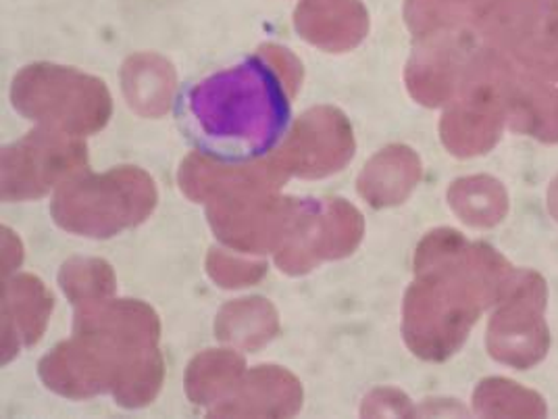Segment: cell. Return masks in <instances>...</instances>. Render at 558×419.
I'll return each instance as SVG.
<instances>
[{"label":"cell","mask_w":558,"mask_h":419,"mask_svg":"<svg viewBox=\"0 0 558 419\" xmlns=\"http://www.w3.org/2000/svg\"><path fill=\"white\" fill-rule=\"evenodd\" d=\"M512 272L486 242H471L450 228L427 234L415 253V282L404 297L407 347L427 361L454 355L482 313L502 299Z\"/></svg>","instance_id":"obj_1"},{"label":"cell","mask_w":558,"mask_h":419,"mask_svg":"<svg viewBox=\"0 0 558 419\" xmlns=\"http://www.w3.org/2000/svg\"><path fill=\"white\" fill-rule=\"evenodd\" d=\"M159 330L155 311L138 301L80 307L75 338L40 361V378L59 395L86 398L113 391L119 405L142 407L163 382Z\"/></svg>","instance_id":"obj_2"},{"label":"cell","mask_w":558,"mask_h":419,"mask_svg":"<svg viewBox=\"0 0 558 419\" xmlns=\"http://www.w3.org/2000/svg\"><path fill=\"white\" fill-rule=\"evenodd\" d=\"M290 93L258 52L240 68L221 71L190 93V111L213 140L267 151L288 121Z\"/></svg>","instance_id":"obj_3"},{"label":"cell","mask_w":558,"mask_h":419,"mask_svg":"<svg viewBox=\"0 0 558 419\" xmlns=\"http://www.w3.org/2000/svg\"><path fill=\"white\" fill-rule=\"evenodd\" d=\"M153 178L138 167H116L107 173H77L57 188L52 217L68 232L111 238L142 224L157 207Z\"/></svg>","instance_id":"obj_4"},{"label":"cell","mask_w":558,"mask_h":419,"mask_svg":"<svg viewBox=\"0 0 558 419\" xmlns=\"http://www.w3.org/2000/svg\"><path fill=\"white\" fill-rule=\"evenodd\" d=\"M11 103L27 119L73 136L100 132L113 111L102 80L50 63L20 71L11 84Z\"/></svg>","instance_id":"obj_5"},{"label":"cell","mask_w":558,"mask_h":419,"mask_svg":"<svg viewBox=\"0 0 558 419\" xmlns=\"http://www.w3.org/2000/svg\"><path fill=\"white\" fill-rule=\"evenodd\" d=\"M546 301V279L534 270L514 267L509 286L489 318L486 345L492 359L512 370H532L548 355Z\"/></svg>","instance_id":"obj_6"},{"label":"cell","mask_w":558,"mask_h":419,"mask_svg":"<svg viewBox=\"0 0 558 419\" xmlns=\"http://www.w3.org/2000/svg\"><path fill=\"white\" fill-rule=\"evenodd\" d=\"M365 232L361 211L344 199L299 201L278 249L279 270L292 276L317 267L322 261L354 253Z\"/></svg>","instance_id":"obj_7"},{"label":"cell","mask_w":558,"mask_h":419,"mask_svg":"<svg viewBox=\"0 0 558 419\" xmlns=\"http://www.w3.org/2000/svg\"><path fill=\"white\" fill-rule=\"evenodd\" d=\"M88 165L82 136L40 125L2 151V199L34 201L65 184Z\"/></svg>","instance_id":"obj_8"},{"label":"cell","mask_w":558,"mask_h":419,"mask_svg":"<svg viewBox=\"0 0 558 419\" xmlns=\"http://www.w3.org/2000/svg\"><path fill=\"white\" fill-rule=\"evenodd\" d=\"M354 134L349 117L336 107H313L304 111L271 153V159L290 178H326L350 164Z\"/></svg>","instance_id":"obj_9"},{"label":"cell","mask_w":558,"mask_h":419,"mask_svg":"<svg viewBox=\"0 0 558 419\" xmlns=\"http://www.w3.org/2000/svg\"><path fill=\"white\" fill-rule=\"evenodd\" d=\"M299 199L278 196V190L246 192L207 205L215 236L235 251H276L288 230Z\"/></svg>","instance_id":"obj_10"},{"label":"cell","mask_w":558,"mask_h":419,"mask_svg":"<svg viewBox=\"0 0 558 419\" xmlns=\"http://www.w3.org/2000/svg\"><path fill=\"white\" fill-rule=\"evenodd\" d=\"M178 180L190 201L209 205L246 192H276L286 184L288 176L271 155L246 164H230L203 153H190L180 167Z\"/></svg>","instance_id":"obj_11"},{"label":"cell","mask_w":558,"mask_h":419,"mask_svg":"<svg viewBox=\"0 0 558 419\" xmlns=\"http://www.w3.org/2000/svg\"><path fill=\"white\" fill-rule=\"evenodd\" d=\"M469 57L463 38L452 29L423 36L407 65V88L413 98L427 107L448 105L459 91Z\"/></svg>","instance_id":"obj_12"},{"label":"cell","mask_w":558,"mask_h":419,"mask_svg":"<svg viewBox=\"0 0 558 419\" xmlns=\"http://www.w3.org/2000/svg\"><path fill=\"white\" fill-rule=\"evenodd\" d=\"M294 25L306 43L329 52H347L367 36L369 15L361 0H301Z\"/></svg>","instance_id":"obj_13"},{"label":"cell","mask_w":558,"mask_h":419,"mask_svg":"<svg viewBox=\"0 0 558 419\" xmlns=\"http://www.w3.org/2000/svg\"><path fill=\"white\" fill-rule=\"evenodd\" d=\"M210 416H294L303 403L301 382L279 368H258L238 382L232 398H226Z\"/></svg>","instance_id":"obj_14"},{"label":"cell","mask_w":558,"mask_h":419,"mask_svg":"<svg viewBox=\"0 0 558 419\" xmlns=\"http://www.w3.org/2000/svg\"><path fill=\"white\" fill-rule=\"evenodd\" d=\"M423 178V165L417 153L404 144H392L373 155L363 167L356 190L375 207L386 210L402 205Z\"/></svg>","instance_id":"obj_15"},{"label":"cell","mask_w":558,"mask_h":419,"mask_svg":"<svg viewBox=\"0 0 558 419\" xmlns=\"http://www.w3.org/2000/svg\"><path fill=\"white\" fill-rule=\"evenodd\" d=\"M2 318H4V361L11 359L20 340L34 345L45 327L52 309V297L43 282L32 276H20L2 288Z\"/></svg>","instance_id":"obj_16"},{"label":"cell","mask_w":558,"mask_h":419,"mask_svg":"<svg viewBox=\"0 0 558 419\" xmlns=\"http://www.w3.org/2000/svg\"><path fill=\"white\" fill-rule=\"evenodd\" d=\"M505 113L507 125L542 140L558 142V88L530 80L507 77L505 84Z\"/></svg>","instance_id":"obj_17"},{"label":"cell","mask_w":558,"mask_h":419,"mask_svg":"<svg viewBox=\"0 0 558 419\" xmlns=\"http://www.w3.org/2000/svg\"><path fill=\"white\" fill-rule=\"evenodd\" d=\"M175 84L173 65L155 52L132 55L121 68L123 94L142 117L165 116L171 107Z\"/></svg>","instance_id":"obj_18"},{"label":"cell","mask_w":558,"mask_h":419,"mask_svg":"<svg viewBox=\"0 0 558 419\" xmlns=\"http://www.w3.org/2000/svg\"><path fill=\"white\" fill-rule=\"evenodd\" d=\"M448 205L463 224L482 230L498 226L511 210L507 188L492 176L454 180L448 188Z\"/></svg>","instance_id":"obj_19"},{"label":"cell","mask_w":558,"mask_h":419,"mask_svg":"<svg viewBox=\"0 0 558 419\" xmlns=\"http://www.w3.org/2000/svg\"><path fill=\"white\" fill-rule=\"evenodd\" d=\"M278 332V313L265 299H244L221 309L217 338L244 349L263 347Z\"/></svg>","instance_id":"obj_20"},{"label":"cell","mask_w":558,"mask_h":419,"mask_svg":"<svg viewBox=\"0 0 558 419\" xmlns=\"http://www.w3.org/2000/svg\"><path fill=\"white\" fill-rule=\"evenodd\" d=\"M244 373V359L232 350H207L186 372V393L194 403L209 405L233 393Z\"/></svg>","instance_id":"obj_21"},{"label":"cell","mask_w":558,"mask_h":419,"mask_svg":"<svg viewBox=\"0 0 558 419\" xmlns=\"http://www.w3.org/2000/svg\"><path fill=\"white\" fill-rule=\"evenodd\" d=\"M473 411L482 418H546L544 398L507 378L482 380L473 393Z\"/></svg>","instance_id":"obj_22"},{"label":"cell","mask_w":558,"mask_h":419,"mask_svg":"<svg viewBox=\"0 0 558 419\" xmlns=\"http://www.w3.org/2000/svg\"><path fill=\"white\" fill-rule=\"evenodd\" d=\"M61 286L77 307L107 301L116 290V276L100 259H71L61 270Z\"/></svg>","instance_id":"obj_23"},{"label":"cell","mask_w":558,"mask_h":419,"mask_svg":"<svg viewBox=\"0 0 558 419\" xmlns=\"http://www.w3.org/2000/svg\"><path fill=\"white\" fill-rule=\"evenodd\" d=\"M207 270L210 276L219 282V286L238 288V286H251L256 279L263 278L267 272L265 263H246L238 256L223 253L219 249H213L207 256Z\"/></svg>","instance_id":"obj_24"},{"label":"cell","mask_w":558,"mask_h":419,"mask_svg":"<svg viewBox=\"0 0 558 419\" xmlns=\"http://www.w3.org/2000/svg\"><path fill=\"white\" fill-rule=\"evenodd\" d=\"M274 70L278 71L279 77L283 80L290 96L299 93L303 84V63L288 50L278 45H265L256 50Z\"/></svg>","instance_id":"obj_25"},{"label":"cell","mask_w":558,"mask_h":419,"mask_svg":"<svg viewBox=\"0 0 558 419\" xmlns=\"http://www.w3.org/2000/svg\"><path fill=\"white\" fill-rule=\"evenodd\" d=\"M409 400L411 398H407L400 391L379 388L365 398L361 414L365 418L367 416H413L415 411L411 409Z\"/></svg>","instance_id":"obj_26"},{"label":"cell","mask_w":558,"mask_h":419,"mask_svg":"<svg viewBox=\"0 0 558 419\" xmlns=\"http://www.w3.org/2000/svg\"><path fill=\"white\" fill-rule=\"evenodd\" d=\"M548 211L555 217V222H558V176L548 188Z\"/></svg>","instance_id":"obj_27"}]
</instances>
